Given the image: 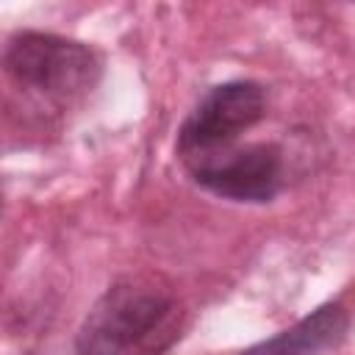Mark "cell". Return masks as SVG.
I'll use <instances>...</instances> for the list:
<instances>
[{"label": "cell", "mask_w": 355, "mask_h": 355, "mask_svg": "<svg viewBox=\"0 0 355 355\" xmlns=\"http://www.w3.org/2000/svg\"><path fill=\"white\" fill-rule=\"evenodd\" d=\"M180 336V305L150 280L114 283L86 313L80 355H161Z\"/></svg>", "instance_id": "cell-1"}, {"label": "cell", "mask_w": 355, "mask_h": 355, "mask_svg": "<svg viewBox=\"0 0 355 355\" xmlns=\"http://www.w3.org/2000/svg\"><path fill=\"white\" fill-rule=\"evenodd\" d=\"M3 64L17 86L53 105L78 103L100 80V58L94 50L55 33L22 31L11 36Z\"/></svg>", "instance_id": "cell-2"}, {"label": "cell", "mask_w": 355, "mask_h": 355, "mask_svg": "<svg viewBox=\"0 0 355 355\" xmlns=\"http://www.w3.org/2000/svg\"><path fill=\"white\" fill-rule=\"evenodd\" d=\"M266 116V92L255 80H230L208 89L178 130L183 164L227 150L236 139Z\"/></svg>", "instance_id": "cell-3"}, {"label": "cell", "mask_w": 355, "mask_h": 355, "mask_svg": "<svg viewBox=\"0 0 355 355\" xmlns=\"http://www.w3.org/2000/svg\"><path fill=\"white\" fill-rule=\"evenodd\" d=\"M194 183L236 202H269L283 189V153L275 144L227 147L186 164Z\"/></svg>", "instance_id": "cell-4"}, {"label": "cell", "mask_w": 355, "mask_h": 355, "mask_svg": "<svg viewBox=\"0 0 355 355\" xmlns=\"http://www.w3.org/2000/svg\"><path fill=\"white\" fill-rule=\"evenodd\" d=\"M347 324V311L338 302H327L288 330L250 347L241 355H319L344 338Z\"/></svg>", "instance_id": "cell-5"}]
</instances>
